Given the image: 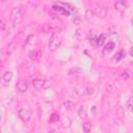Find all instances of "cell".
Listing matches in <instances>:
<instances>
[{
    "mask_svg": "<svg viewBox=\"0 0 133 133\" xmlns=\"http://www.w3.org/2000/svg\"><path fill=\"white\" fill-rule=\"evenodd\" d=\"M60 45V37L57 33H53L49 39V49L54 51L56 50Z\"/></svg>",
    "mask_w": 133,
    "mask_h": 133,
    "instance_id": "7a4b0ae2",
    "label": "cell"
},
{
    "mask_svg": "<svg viewBox=\"0 0 133 133\" xmlns=\"http://www.w3.org/2000/svg\"><path fill=\"white\" fill-rule=\"evenodd\" d=\"M85 92L88 96H92V95H95V88L94 87H86L85 88Z\"/></svg>",
    "mask_w": 133,
    "mask_h": 133,
    "instance_id": "e0dca14e",
    "label": "cell"
},
{
    "mask_svg": "<svg viewBox=\"0 0 133 133\" xmlns=\"http://www.w3.org/2000/svg\"><path fill=\"white\" fill-rule=\"evenodd\" d=\"M106 89H107V91H108V92H112V91L114 90V84H113L112 82L108 83V84L106 85Z\"/></svg>",
    "mask_w": 133,
    "mask_h": 133,
    "instance_id": "2e32d148",
    "label": "cell"
},
{
    "mask_svg": "<svg viewBox=\"0 0 133 133\" xmlns=\"http://www.w3.org/2000/svg\"><path fill=\"white\" fill-rule=\"evenodd\" d=\"M23 20V9L19 6L14 7L10 12V22L14 28H17Z\"/></svg>",
    "mask_w": 133,
    "mask_h": 133,
    "instance_id": "6da1fadb",
    "label": "cell"
},
{
    "mask_svg": "<svg viewBox=\"0 0 133 133\" xmlns=\"http://www.w3.org/2000/svg\"><path fill=\"white\" fill-rule=\"evenodd\" d=\"M114 50V43L113 42H108V44L103 48V55H107L110 52Z\"/></svg>",
    "mask_w": 133,
    "mask_h": 133,
    "instance_id": "8992f818",
    "label": "cell"
},
{
    "mask_svg": "<svg viewBox=\"0 0 133 133\" xmlns=\"http://www.w3.org/2000/svg\"><path fill=\"white\" fill-rule=\"evenodd\" d=\"M122 78H123V79H127V78H128V73H127V72H124V73L122 74Z\"/></svg>",
    "mask_w": 133,
    "mask_h": 133,
    "instance_id": "d6986e66",
    "label": "cell"
},
{
    "mask_svg": "<svg viewBox=\"0 0 133 133\" xmlns=\"http://www.w3.org/2000/svg\"><path fill=\"white\" fill-rule=\"evenodd\" d=\"M1 27H2V29H4V28H5V26H4V23H3L2 21H1Z\"/></svg>",
    "mask_w": 133,
    "mask_h": 133,
    "instance_id": "44dd1931",
    "label": "cell"
},
{
    "mask_svg": "<svg viewBox=\"0 0 133 133\" xmlns=\"http://www.w3.org/2000/svg\"><path fill=\"white\" fill-rule=\"evenodd\" d=\"M74 106H75V104H74L71 100H66V101H64V103H63V107H64L65 109H68V110H72V109L74 108Z\"/></svg>",
    "mask_w": 133,
    "mask_h": 133,
    "instance_id": "8fae6325",
    "label": "cell"
},
{
    "mask_svg": "<svg viewBox=\"0 0 133 133\" xmlns=\"http://www.w3.org/2000/svg\"><path fill=\"white\" fill-rule=\"evenodd\" d=\"M17 88H18V90L20 92H25L27 90V88H28V84H27V82L25 80H20L18 82V84H17Z\"/></svg>",
    "mask_w": 133,
    "mask_h": 133,
    "instance_id": "5b68a950",
    "label": "cell"
},
{
    "mask_svg": "<svg viewBox=\"0 0 133 133\" xmlns=\"http://www.w3.org/2000/svg\"><path fill=\"white\" fill-rule=\"evenodd\" d=\"M115 9L118 11H124L126 9V3L124 0H116L115 2Z\"/></svg>",
    "mask_w": 133,
    "mask_h": 133,
    "instance_id": "ba28073f",
    "label": "cell"
},
{
    "mask_svg": "<svg viewBox=\"0 0 133 133\" xmlns=\"http://www.w3.org/2000/svg\"><path fill=\"white\" fill-rule=\"evenodd\" d=\"M82 129H83V131H84V132H89V131L91 130V125H90L88 122H86V123H84V124H83Z\"/></svg>",
    "mask_w": 133,
    "mask_h": 133,
    "instance_id": "9a60e30c",
    "label": "cell"
},
{
    "mask_svg": "<svg viewBox=\"0 0 133 133\" xmlns=\"http://www.w3.org/2000/svg\"><path fill=\"white\" fill-rule=\"evenodd\" d=\"M38 55H39V53L37 52V51H34V53H30V58L32 59V60H36L37 59V57H38Z\"/></svg>",
    "mask_w": 133,
    "mask_h": 133,
    "instance_id": "ac0fdd59",
    "label": "cell"
},
{
    "mask_svg": "<svg viewBox=\"0 0 133 133\" xmlns=\"http://www.w3.org/2000/svg\"><path fill=\"white\" fill-rule=\"evenodd\" d=\"M11 78H12L11 72H6V73H4V75H3V77H2V79H3V81H4L5 83H8V82L11 80Z\"/></svg>",
    "mask_w": 133,
    "mask_h": 133,
    "instance_id": "7c38bea8",
    "label": "cell"
},
{
    "mask_svg": "<svg viewBox=\"0 0 133 133\" xmlns=\"http://www.w3.org/2000/svg\"><path fill=\"white\" fill-rule=\"evenodd\" d=\"M105 34H101L100 36H98L97 38H96V45H98V46H101V45H103L104 44V42H105Z\"/></svg>",
    "mask_w": 133,
    "mask_h": 133,
    "instance_id": "5bb4252c",
    "label": "cell"
},
{
    "mask_svg": "<svg viewBox=\"0 0 133 133\" xmlns=\"http://www.w3.org/2000/svg\"><path fill=\"white\" fill-rule=\"evenodd\" d=\"M32 85L35 89L39 90L44 87V80H42L41 78H35V79L32 80Z\"/></svg>",
    "mask_w": 133,
    "mask_h": 133,
    "instance_id": "277c9868",
    "label": "cell"
},
{
    "mask_svg": "<svg viewBox=\"0 0 133 133\" xmlns=\"http://www.w3.org/2000/svg\"><path fill=\"white\" fill-rule=\"evenodd\" d=\"M95 14L98 15L99 17H105L106 16V8L105 7H102V6H99V7L96 8Z\"/></svg>",
    "mask_w": 133,
    "mask_h": 133,
    "instance_id": "30bf717a",
    "label": "cell"
},
{
    "mask_svg": "<svg viewBox=\"0 0 133 133\" xmlns=\"http://www.w3.org/2000/svg\"><path fill=\"white\" fill-rule=\"evenodd\" d=\"M123 57H124V52H123V51L117 52V53L114 55V57H113V62H118L119 60H122Z\"/></svg>",
    "mask_w": 133,
    "mask_h": 133,
    "instance_id": "4fadbf2b",
    "label": "cell"
},
{
    "mask_svg": "<svg viewBox=\"0 0 133 133\" xmlns=\"http://www.w3.org/2000/svg\"><path fill=\"white\" fill-rule=\"evenodd\" d=\"M72 124V121L69 116H61L60 117V125L63 127V128H69Z\"/></svg>",
    "mask_w": 133,
    "mask_h": 133,
    "instance_id": "52a82bcc",
    "label": "cell"
},
{
    "mask_svg": "<svg viewBox=\"0 0 133 133\" xmlns=\"http://www.w3.org/2000/svg\"><path fill=\"white\" fill-rule=\"evenodd\" d=\"M18 116L23 122H27L30 118V110L27 109V108H21L18 112Z\"/></svg>",
    "mask_w": 133,
    "mask_h": 133,
    "instance_id": "3957f363",
    "label": "cell"
},
{
    "mask_svg": "<svg viewBox=\"0 0 133 133\" xmlns=\"http://www.w3.org/2000/svg\"><path fill=\"white\" fill-rule=\"evenodd\" d=\"M78 115L80 118H86L87 117V112L84 106H80L78 109Z\"/></svg>",
    "mask_w": 133,
    "mask_h": 133,
    "instance_id": "9c48e42d",
    "label": "cell"
},
{
    "mask_svg": "<svg viewBox=\"0 0 133 133\" xmlns=\"http://www.w3.org/2000/svg\"><path fill=\"white\" fill-rule=\"evenodd\" d=\"M130 55L133 57V48H131V49H130Z\"/></svg>",
    "mask_w": 133,
    "mask_h": 133,
    "instance_id": "ffe728a7",
    "label": "cell"
},
{
    "mask_svg": "<svg viewBox=\"0 0 133 133\" xmlns=\"http://www.w3.org/2000/svg\"><path fill=\"white\" fill-rule=\"evenodd\" d=\"M88 1H90V0H88Z\"/></svg>",
    "mask_w": 133,
    "mask_h": 133,
    "instance_id": "7402d4cb",
    "label": "cell"
}]
</instances>
